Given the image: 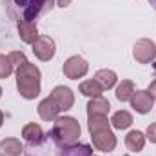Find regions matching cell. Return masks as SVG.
Here are the masks:
<instances>
[{
    "label": "cell",
    "instance_id": "cell-28",
    "mask_svg": "<svg viewBox=\"0 0 156 156\" xmlns=\"http://www.w3.org/2000/svg\"><path fill=\"white\" fill-rule=\"evenodd\" d=\"M2 93H4V91H2V87H0V98H2Z\"/></svg>",
    "mask_w": 156,
    "mask_h": 156
},
{
    "label": "cell",
    "instance_id": "cell-19",
    "mask_svg": "<svg viewBox=\"0 0 156 156\" xmlns=\"http://www.w3.org/2000/svg\"><path fill=\"white\" fill-rule=\"evenodd\" d=\"M116 100L118 102H131L134 94V82L133 80H122L116 87Z\"/></svg>",
    "mask_w": 156,
    "mask_h": 156
},
{
    "label": "cell",
    "instance_id": "cell-26",
    "mask_svg": "<svg viewBox=\"0 0 156 156\" xmlns=\"http://www.w3.org/2000/svg\"><path fill=\"white\" fill-rule=\"evenodd\" d=\"M2 125H4V113L0 111V127H2Z\"/></svg>",
    "mask_w": 156,
    "mask_h": 156
},
{
    "label": "cell",
    "instance_id": "cell-20",
    "mask_svg": "<svg viewBox=\"0 0 156 156\" xmlns=\"http://www.w3.org/2000/svg\"><path fill=\"white\" fill-rule=\"evenodd\" d=\"M60 156H93V149L87 144H73L67 147H62Z\"/></svg>",
    "mask_w": 156,
    "mask_h": 156
},
{
    "label": "cell",
    "instance_id": "cell-8",
    "mask_svg": "<svg viewBox=\"0 0 156 156\" xmlns=\"http://www.w3.org/2000/svg\"><path fill=\"white\" fill-rule=\"evenodd\" d=\"M49 96L56 102V105L60 107V111H69L75 105V93H73V89H69L66 85H56L51 91Z\"/></svg>",
    "mask_w": 156,
    "mask_h": 156
},
{
    "label": "cell",
    "instance_id": "cell-6",
    "mask_svg": "<svg viewBox=\"0 0 156 156\" xmlns=\"http://www.w3.org/2000/svg\"><path fill=\"white\" fill-rule=\"evenodd\" d=\"M31 45H33L35 56L38 58L40 62H49V60H53V56H55V53H56V44H55V40L51 38V37H47V35H40Z\"/></svg>",
    "mask_w": 156,
    "mask_h": 156
},
{
    "label": "cell",
    "instance_id": "cell-11",
    "mask_svg": "<svg viewBox=\"0 0 156 156\" xmlns=\"http://www.w3.org/2000/svg\"><path fill=\"white\" fill-rule=\"evenodd\" d=\"M60 113H62L60 107L56 105V102H55L51 96L44 98V100L38 104V116L42 118L44 122H55Z\"/></svg>",
    "mask_w": 156,
    "mask_h": 156
},
{
    "label": "cell",
    "instance_id": "cell-23",
    "mask_svg": "<svg viewBox=\"0 0 156 156\" xmlns=\"http://www.w3.org/2000/svg\"><path fill=\"white\" fill-rule=\"evenodd\" d=\"M145 138H147V140H151V144H156V122H154V123H151V125L147 127Z\"/></svg>",
    "mask_w": 156,
    "mask_h": 156
},
{
    "label": "cell",
    "instance_id": "cell-15",
    "mask_svg": "<svg viewBox=\"0 0 156 156\" xmlns=\"http://www.w3.org/2000/svg\"><path fill=\"white\" fill-rule=\"evenodd\" d=\"M111 111V104L109 100H105L104 96H98V98H91L87 102V116H93V115H109Z\"/></svg>",
    "mask_w": 156,
    "mask_h": 156
},
{
    "label": "cell",
    "instance_id": "cell-3",
    "mask_svg": "<svg viewBox=\"0 0 156 156\" xmlns=\"http://www.w3.org/2000/svg\"><path fill=\"white\" fill-rule=\"evenodd\" d=\"M51 140L55 142V145H58L60 149L62 147H67V145H73L76 144L82 136V127L78 123L76 118L73 116H58L53 122V127H51V133H49Z\"/></svg>",
    "mask_w": 156,
    "mask_h": 156
},
{
    "label": "cell",
    "instance_id": "cell-13",
    "mask_svg": "<svg viewBox=\"0 0 156 156\" xmlns=\"http://www.w3.org/2000/svg\"><path fill=\"white\" fill-rule=\"evenodd\" d=\"M145 134L138 129L134 131H129L127 136H125V147L131 151V153H140L144 147H145Z\"/></svg>",
    "mask_w": 156,
    "mask_h": 156
},
{
    "label": "cell",
    "instance_id": "cell-27",
    "mask_svg": "<svg viewBox=\"0 0 156 156\" xmlns=\"http://www.w3.org/2000/svg\"><path fill=\"white\" fill-rule=\"evenodd\" d=\"M149 4L153 5V9H154V11H156V0H149Z\"/></svg>",
    "mask_w": 156,
    "mask_h": 156
},
{
    "label": "cell",
    "instance_id": "cell-4",
    "mask_svg": "<svg viewBox=\"0 0 156 156\" xmlns=\"http://www.w3.org/2000/svg\"><path fill=\"white\" fill-rule=\"evenodd\" d=\"M89 71V64L85 58H82L80 55H73L69 56L64 66H62V73L64 76L69 78V80H78V78H83Z\"/></svg>",
    "mask_w": 156,
    "mask_h": 156
},
{
    "label": "cell",
    "instance_id": "cell-1",
    "mask_svg": "<svg viewBox=\"0 0 156 156\" xmlns=\"http://www.w3.org/2000/svg\"><path fill=\"white\" fill-rule=\"evenodd\" d=\"M7 15L18 22H33L38 16L49 13L56 0H2Z\"/></svg>",
    "mask_w": 156,
    "mask_h": 156
},
{
    "label": "cell",
    "instance_id": "cell-10",
    "mask_svg": "<svg viewBox=\"0 0 156 156\" xmlns=\"http://www.w3.org/2000/svg\"><path fill=\"white\" fill-rule=\"evenodd\" d=\"M22 138L26 140V144H29L31 147H37V145H42L44 142H45V133H44V129H42V125L40 123H35V122H31V123H26L24 127H22Z\"/></svg>",
    "mask_w": 156,
    "mask_h": 156
},
{
    "label": "cell",
    "instance_id": "cell-18",
    "mask_svg": "<svg viewBox=\"0 0 156 156\" xmlns=\"http://www.w3.org/2000/svg\"><path fill=\"white\" fill-rule=\"evenodd\" d=\"M111 125L118 129V131H123V129H129L131 125H133V115L129 113V111H125V109H120L116 111L113 118H111Z\"/></svg>",
    "mask_w": 156,
    "mask_h": 156
},
{
    "label": "cell",
    "instance_id": "cell-14",
    "mask_svg": "<svg viewBox=\"0 0 156 156\" xmlns=\"http://www.w3.org/2000/svg\"><path fill=\"white\" fill-rule=\"evenodd\" d=\"M24 153V145L18 138H4L0 142V156H20Z\"/></svg>",
    "mask_w": 156,
    "mask_h": 156
},
{
    "label": "cell",
    "instance_id": "cell-2",
    "mask_svg": "<svg viewBox=\"0 0 156 156\" xmlns=\"http://www.w3.org/2000/svg\"><path fill=\"white\" fill-rule=\"evenodd\" d=\"M15 75H16V89H18L20 96L24 100H35L40 94V89H42L40 69L35 64L26 62L24 66L15 69Z\"/></svg>",
    "mask_w": 156,
    "mask_h": 156
},
{
    "label": "cell",
    "instance_id": "cell-22",
    "mask_svg": "<svg viewBox=\"0 0 156 156\" xmlns=\"http://www.w3.org/2000/svg\"><path fill=\"white\" fill-rule=\"evenodd\" d=\"M7 58H9V62L13 64V67H15V69H16V67H20V66H24V64L27 62L26 53H22V51H13V53H9V55H7Z\"/></svg>",
    "mask_w": 156,
    "mask_h": 156
},
{
    "label": "cell",
    "instance_id": "cell-12",
    "mask_svg": "<svg viewBox=\"0 0 156 156\" xmlns=\"http://www.w3.org/2000/svg\"><path fill=\"white\" fill-rule=\"evenodd\" d=\"M16 29H18V37L24 44H33L35 40L38 38V27L35 22H18L16 24Z\"/></svg>",
    "mask_w": 156,
    "mask_h": 156
},
{
    "label": "cell",
    "instance_id": "cell-24",
    "mask_svg": "<svg viewBox=\"0 0 156 156\" xmlns=\"http://www.w3.org/2000/svg\"><path fill=\"white\" fill-rule=\"evenodd\" d=\"M147 91L153 94V98L156 100V78L153 80V82H151V83H149V89H147Z\"/></svg>",
    "mask_w": 156,
    "mask_h": 156
},
{
    "label": "cell",
    "instance_id": "cell-9",
    "mask_svg": "<svg viewBox=\"0 0 156 156\" xmlns=\"http://www.w3.org/2000/svg\"><path fill=\"white\" fill-rule=\"evenodd\" d=\"M131 107L138 115H147L154 107V98L149 91H134V94L131 98Z\"/></svg>",
    "mask_w": 156,
    "mask_h": 156
},
{
    "label": "cell",
    "instance_id": "cell-21",
    "mask_svg": "<svg viewBox=\"0 0 156 156\" xmlns=\"http://www.w3.org/2000/svg\"><path fill=\"white\" fill-rule=\"evenodd\" d=\"M13 71H15V67H13V64L9 62V58H7L5 55H2V53H0V80L9 78Z\"/></svg>",
    "mask_w": 156,
    "mask_h": 156
},
{
    "label": "cell",
    "instance_id": "cell-17",
    "mask_svg": "<svg viewBox=\"0 0 156 156\" xmlns=\"http://www.w3.org/2000/svg\"><path fill=\"white\" fill-rule=\"evenodd\" d=\"M78 91H80L83 96H87V98H98V96H102L104 87H102L94 78H93V80H83V82L80 83Z\"/></svg>",
    "mask_w": 156,
    "mask_h": 156
},
{
    "label": "cell",
    "instance_id": "cell-5",
    "mask_svg": "<svg viewBox=\"0 0 156 156\" xmlns=\"http://www.w3.org/2000/svg\"><path fill=\"white\" fill-rule=\"evenodd\" d=\"M133 56L138 64H151L156 58V44L151 38L136 40L133 47Z\"/></svg>",
    "mask_w": 156,
    "mask_h": 156
},
{
    "label": "cell",
    "instance_id": "cell-7",
    "mask_svg": "<svg viewBox=\"0 0 156 156\" xmlns=\"http://www.w3.org/2000/svg\"><path fill=\"white\" fill-rule=\"evenodd\" d=\"M91 140H93V145L102 153H111L116 147V134L111 131V127L91 133Z\"/></svg>",
    "mask_w": 156,
    "mask_h": 156
},
{
    "label": "cell",
    "instance_id": "cell-16",
    "mask_svg": "<svg viewBox=\"0 0 156 156\" xmlns=\"http://www.w3.org/2000/svg\"><path fill=\"white\" fill-rule=\"evenodd\" d=\"M94 80L104 87V91H105V89L109 91V89H113V87L116 85L118 76L113 69H98L96 75H94Z\"/></svg>",
    "mask_w": 156,
    "mask_h": 156
},
{
    "label": "cell",
    "instance_id": "cell-25",
    "mask_svg": "<svg viewBox=\"0 0 156 156\" xmlns=\"http://www.w3.org/2000/svg\"><path fill=\"white\" fill-rule=\"evenodd\" d=\"M71 2H73V0H56V5H60V7H67Z\"/></svg>",
    "mask_w": 156,
    "mask_h": 156
}]
</instances>
